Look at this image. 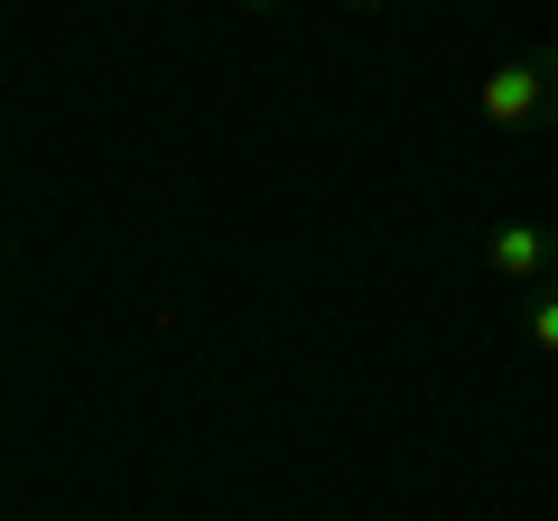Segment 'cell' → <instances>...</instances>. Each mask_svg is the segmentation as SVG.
<instances>
[{
  "label": "cell",
  "mask_w": 558,
  "mask_h": 521,
  "mask_svg": "<svg viewBox=\"0 0 558 521\" xmlns=\"http://www.w3.org/2000/svg\"><path fill=\"white\" fill-rule=\"evenodd\" d=\"M512 326L539 344V354L558 363V280H539V289H521V307H512Z\"/></svg>",
  "instance_id": "3957f363"
},
{
  "label": "cell",
  "mask_w": 558,
  "mask_h": 521,
  "mask_svg": "<svg viewBox=\"0 0 558 521\" xmlns=\"http://www.w3.org/2000/svg\"><path fill=\"white\" fill-rule=\"evenodd\" d=\"M484 270H494L502 289H539L558 270V233H549V223H531V215L494 223V233H484Z\"/></svg>",
  "instance_id": "7a4b0ae2"
},
{
  "label": "cell",
  "mask_w": 558,
  "mask_h": 521,
  "mask_svg": "<svg viewBox=\"0 0 558 521\" xmlns=\"http://www.w3.org/2000/svg\"><path fill=\"white\" fill-rule=\"evenodd\" d=\"M475 121L484 131H539V121H558V47H531V57H502L494 75H475Z\"/></svg>",
  "instance_id": "6da1fadb"
},
{
  "label": "cell",
  "mask_w": 558,
  "mask_h": 521,
  "mask_svg": "<svg viewBox=\"0 0 558 521\" xmlns=\"http://www.w3.org/2000/svg\"><path fill=\"white\" fill-rule=\"evenodd\" d=\"M242 10H260V20H270V10H289V0H242Z\"/></svg>",
  "instance_id": "5b68a950"
},
{
  "label": "cell",
  "mask_w": 558,
  "mask_h": 521,
  "mask_svg": "<svg viewBox=\"0 0 558 521\" xmlns=\"http://www.w3.org/2000/svg\"><path fill=\"white\" fill-rule=\"evenodd\" d=\"M344 10H363V20H373V10H400V0H344Z\"/></svg>",
  "instance_id": "277c9868"
}]
</instances>
